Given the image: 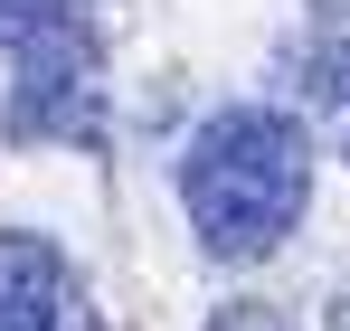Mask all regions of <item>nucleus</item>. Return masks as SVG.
Instances as JSON below:
<instances>
[{
	"label": "nucleus",
	"instance_id": "obj_1",
	"mask_svg": "<svg viewBox=\"0 0 350 331\" xmlns=\"http://www.w3.org/2000/svg\"><path fill=\"white\" fill-rule=\"evenodd\" d=\"M180 209L199 227V246L218 265H256L275 256L303 209H312V142L303 123L275 105H228L208 114L180 152Z\"/></svg>",
	"mask_w": 350,
	"mask_h": 331
},
{
	"label": "nucleus",
	"instance_id": "obj_2",
	"mask_svg": "<svg viewBox=\"0 0 350 331\" xmlns=\"http://www.w3.org/2000/svg\"><path fill=\"white\" fill-rule=\"evenodd\" d=\"M105 57H95V29L66 19L48 38L10 48V142H95L105 133Z\"/></svg>",
	"mask_w": 350,
	"mask_h": 331
},
{
	"label": "nucleus",
	"instance_id": "obj_3",
	"mask_svg": "<svg viewBox=\"0 0 350 331\" xmlns=\"http://www.w3.org/2000/svg\"><path fill=\"white\" fill-rule=\"evenodd\" d=\"M66 313H76V275L57 237L0 227V331H66Z\"/></svg>",
	"mask_w": 350,
	"mask_h": 331
},
{
	"label": "nucleus",
	"instance_id": "obj_4",
	"mask_svg": "<svg viewBox=\"0 0 350 331\" xmlns=\"http://www.w3.org/2000/svg\"><path fill=\"white\" fill-rule=\"evenodd\" d=\"M66 19H85V0H0V48H29Z\"/></svg>",
	"mask_w": 350,
	"mask_h": 331
},
{
	"label": "nucleus",
	"instance_id": "obj_5",
	"mask_svg": "<svg viewBox=\"0 0 350 331\" xmlns=\"http://www.w3.org/2000/svg\"><path fill=\"white\" fill-rule=\"evenodd\" d=\"M208 331H293V322L275 313V303H228V313H218Z\"/></svg>",
	"mask_w": 350,
	"mask_h": 331
},
{
	"label": "nucleus",
	"instance_id": "obj_6",
	"mask_svg": "<svg viewBox=\"0 0 350 331\" xmlns=\"http://www.w3.org/2000/svg\"><path fill=\"white\" fill-rule=\"evenodd\" d=\"M66 331H105V322H95V303H85V293H76V313H66Z\"/></svg>",
	"mask_w": 350,
	"mask_h": 331
},
{
	"label": "nucleus",
	"instance_id": "obj_7",
	"mask_svg": "<svg viewBox=\"0 0 350 331\" xmlns=\"http://www.w3.org/2000/svg\"><path fill=\"white\" fill-rule=\"evenodd\" d=\"M341 331H350V303H341Z\"/></svg>",
	"mask_w": 350,
	"mask_h": 331
}]
</instances>
